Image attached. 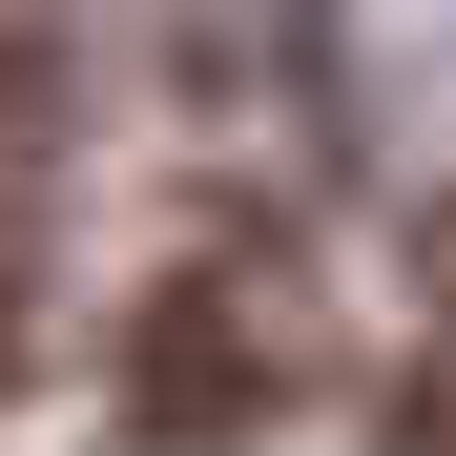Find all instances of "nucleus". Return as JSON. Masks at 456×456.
I'll return each instance as SVG.
<instances>
[{
	"label": "nucleus",
	"mask_w": 456,
	"mask_h": 456,
	"mask_svg": "<svg viewBox=\"0 0 456 456\" xmlns=\"http://www.w3.org/2000/svg\"><path fill=\"white\" fill-rule=\"evenodd\" d=\"M290 395V353H270V312H249V290H228V270H187V290H145V332H125V415L145 436H249Z\"/></svg>",
	"instance_id": "1"
},
{
	"label": "nucleus",
	"mask_w": 456,
	"mask_h": 456,
	"mask_svg": "<svg viewBox=\"0 0 456 456\" xmlns=\"http://www.w3.org/2000/svg\"><path fill=\"white\" fill-rule=\"evenodd\" d=\"M42 104H62V42H21V21H0V145H21Z\"/></svg>",
	"instance_id": "2"
},
{
	"label": "nucleus",
	"mask_w": 456,
	"mask_h": 456,
	"mask_svg": "<svg viewBox=\"0 0 456 456\" xmlns=\"http://www.w3.org/2000/svg\"><path fill=\"white\" fill-rule=\"evenodd\" d=\"M0 373H21V270H0Z\"/></svg>",
	"instance_id": "3"
}]
</instances>
